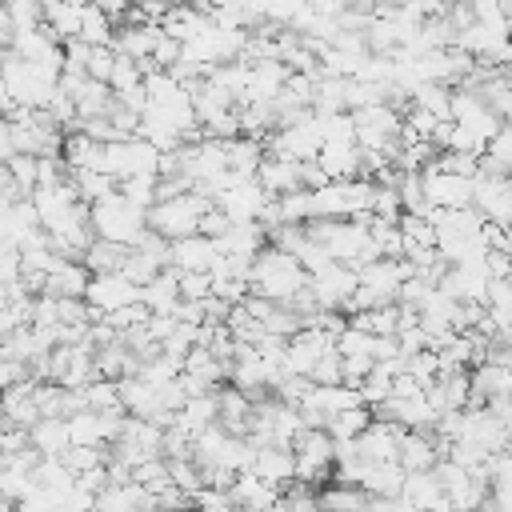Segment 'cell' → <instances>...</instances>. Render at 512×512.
<instances>
[{
    "instance_id": "6da1fadb",
    "label": "cell",
    "mask_w": 512,
    "mask_h": 512,
    "mask_svg": "<svg viewBox=\"0 0 512 512\" xmlns=\"http://www.w3.org/2000/svg\"><path fill=\"white\" fill-rule=\"evenodd\" d=\"M248 288L256 296H268V300H292L300 288H308V268L296 260V252L280 248V244H264L256 256H252V268H248Z\"/></svg>"
},
{
    "instance_id": "7a4b0ae2",
    "label": "cell",
    "mask_w": 512,
    "mask_h": 512,
    "mask_svg": "<svg viewBox=\"0 0 512 512\" xmlns=\"http://www.w3.org/2000/svg\"><path fill=\"white\" fill-rule=\"evenodd\" d=\"M88 212H92V228H96V236H104V240L136 244V240L148 232V208L136 204V200H128L120 188L108 192V196H100V200H92Z\"/></svg>"
},
{
    "instance_id": "3957f363",
    "label": "cell",
    "mask_w": 512,
    "mask_h": 512,
    "mask_svg": "<svg viewBox=\"0 0 512 512\" xmlns=\"http://www.w3.org/2000/svg\"><path fill=\"white\" fill-rule=\"evenodd\" d=\"M208 208H212V200L204 192L184 188V192H172V196H164L148 208V228L160 232L164 240H180V236L200 232V220H204Z\"/></svg>"
},
{
    "instance_id": "277c9868",
    "label": "cell",
    "mask_w": 512,
    "mask_h": 512,
    "mask_svg": "<svg viewBox=\"0 0 512 512\" xmlns=\"http://www.w3.org/2000/svg\"><path fill=\"white\" fill-rule=\"evenodd\" d=\"M84 300H88L92 312L108 316V312H116V308L140 300V284H136L132 276H124L120 268H112V272H92V280H88V288H84Z\"/></svg>"
},
{
    "instance_id": "5b68a950",
    "label": "cell",
    "mask_w": 512,
    "mask_h": 512,
    "mask_svg": "<svg viewBox=\"0 0 512 512\" xmlns=\"http://www.w3.org/2000/svg\"><path fill=\"white\" fill-rule=\"evenodd\" d=\"M220 260V240L208 232H192L180 240H168V264L176 272H212V264Z\"/></svg>"
},
{
    "instance_id": "8992f818",
    "label": "cell",
    "mask_w": 512,
    "mask_h": 512,
    "mask_svg": "<svg viewBox=\"0 0 512 512\" xmlns=\"http://www.w3.org/2000/svg\"><path fill=\"white\" fill-rule=\"evenodd\" d=\"M396 460H400V468H404V472H424V468H436L440 448L428 440V432H424V428H404Z\"/></svg>"
},
{
    "instance_id": "52a82bcc",
    "label": "cell",
    "mask_w": 512,
    "mask_h": 512,
    "mask_svg": "<svg viewBox=\"0 0 512 512\" xmlns=\"http://www.w3.org/2000/svg\"><path fill=\"white\" fill-rule=\"evenodd\" d=\"M28 440L40 456H64L68 444H72V432H68V416H40L32 428H28Z\"/></svg>"
},
{
    "instance_id": "ba28073f",
    "label": "cell",
    "mask_w": 512,
    "mask_h": 512,
    "mask_svg": "<svg viewBox=\"0 0 512 512\" xmlns=\"http://www.w3.org/2000/svg\"><path fill=\"white\" fill-rule=\"evenodd\" d=\"M80 20H84V4H72V0L44 4V28L56 40H76L80 36Z\"/></svg>"
},
{
    "instance_id": "9c48e42d",
    "label": "cell",
    "mask_w": 512,
    "mask_h": 512,
    "mask_svg": "<svg viewBox=\"0 0 512 512\" xmlns=\"http://www.w3.org/2000/svg\"><path fill=\"white\" fill-rule=\"evenodd\" d=\"M116 20L100 8V4H84V20H80V40H88V44H112V36H116V28H112Z\"/></svg>"
},
{
    "instance_id": "30bf717a",
    "label": "cell",
    "mask_w": 512,
    "mask_h": 512,
    "mask_svg": "<svg viewBox=\"0 0 512 512\" xmlns=\"http://www.w3.org/2000/svg\"><path fill=\"white\" fill-rule=\"evenodd\" d=\"M8 20H12V32L40 28L44 24V4L40 0H8Z\"/></svg>"
},
{
    "instance_id": "8fae6325",
    "label": "cell",
    "mask_w": 512,
    "mask_h": 512,
    "mask_svg": "<svg viewBox=\"0 0 512 512\" xmlns=\"http://www.w3.org/2000/svg\"><path fill=\"white\" fill-rule=\"evenodd\" d=\"M24 376H32V368H28L24 360H12V356H4V352H0V392H4L8 384L24 380Z\"/></svg>"
},
{
    "instance_id": "7c38bea8",
    "label": "cell",
    "mask_w": 512,
    "mask_h": 512,
    "mask_svg": "<svg viewBox=\"0 0 512 512\" xmlns=\"http://www.w3.org/2000/svg\"><path fill=\"white\" fill-rule=\"evenodd\" d=\"M132 4H136V8L144 12V16H152V20H160V16H164V12H168V8L176 4V0H132Z\"/></svg>"
},
{
    "instance_id": "4fadbf2b",
    "label": "cell",
    "mask_w": 512,
    "mask_h": 512,
    "mask_svg": "<svg viewBox=\"0 0 512 512\" xmlns=\"http://www.w3.org/2000/svg\"><path fill=\"white\" fill-rule=\"evenodd\" d=\"M4 304H12V284L0 280V308H4Z\"/></svg>"
},
{
    "instance_id": "5bb4252c",
    "label": "cell",
    "mask_w": 512,
    "mask_h": 512,
    "mask_svg": "<svg viewBox=\"0 0 512 512\" xmlns=\"http://www.w3.org/2000/svg\"><path fill=\"white\" fill-rule=\"evenodd\" d=\"M0 348H4V332H0Z\"/></svg>"
},
{
    "instance_id": "9a60e30c",
    "label": "cell",
    "mask_w": 512,
    "mask_h": 512,
    "mask_svg": "<svg viewBox=\"0 0 512 512\" xmlns=\"http://www.w3.org/2000/svg\"><path fill=\"white\" fill-rule=\"evenodd\" d=\"M0 4H8V0H0Z\"/></svg>"
}]
</instances>
